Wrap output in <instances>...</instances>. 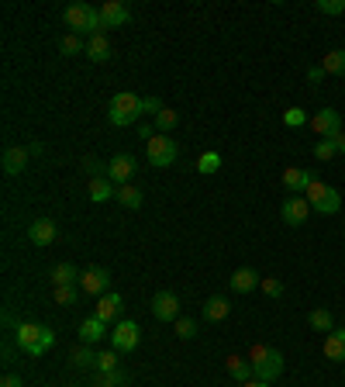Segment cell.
<instances>
[{
    "mask_svg": "<svg viewBox=\"0 0 345 387\" xmlns=\"http://www.w3.org/2000/svg\"><path fill=\"white\" fill-rule=\"evenodd\" d=\"M125 384H128L125 370H111V374H101V377H97V387H125Z\"/></svg>",
    "mask_w": 345,
    "mask_h": 387,
    "instance_id": "obj_36",
    "label": "cell"
},
{
    "mask_svg": "<svg viewBox=\"0 0 345 387\" xmlns=\"http://www.w3.org/2000/svg\"><path fill=\"white\" fill-rule=\"evenodd\" d=\"M28 153H31V156H42V153H45V146H42V142H31V146H28Z\"/></svg>",
    "mask_w": 345,
    "mask_h": 387,
    "instance_id": "obj_45",
    "label": "cell"
},
{
    "mask_svg": "<svg viewBox=\"0 0 345 387\" xmlns=\"http://www.w3.org/2000/svg\"><path fill=\"white\" fill-rule=\"evenodd\" d=\"M83 173L90 177V180H101V177H107V163H101V159H94V156H86L80 166Z\"/></svg>",
    "mask_w": 345,
    "mask_h": 387,
    "instance_id": "obj_31",
    "label": "cell"
},
{
    "mask_svg": "<svg viewBox=\"0 0 345 387\" xmlns=\"http://www.w3.org/2000/svg\"><path fill=\"white\" fill-rule=\"evenodd\" d=\"M280 214H283V222H287L290 229H300V225L307 222V214H311V205H307V197H287V201L280 205Z\"/></svg>",
    "mask_w": 345,
    "mask_h": 387,
    "instance_id": "obj_12",
    "label": "cell"
},
{
    "mask_svg": "<svg viewBox=\"0 0 345 387\" xmlns=\"http://www.w3.org/2000/svg\"><path fill=\"white\" fill-rule=\"evenodd\" d=\"M324 356L335 363L345 360V329H335V332H328V339H324Z\"/></svg>",
    "mask_w": 345,
    "mask_h": 387,
    "instance_id": "obj_22",
    "label": "cell"
},
{
    "mask_svg": "<svg viewBox=\"0 0 345 387\" xmlns=\"http://www.w3.org/2000/svg\"><path fill=\"white\" fill-rule=\"evenodd\" d=\"M28 159H31L28 146H7V149H4V159H0V166H4L7 177H18V173H25Z\"/></svg>",
    "mask_w": 345,
    "mask_h": 387,
    "instance_id": "obj_13",
    "label": "cell"
},
{
    "mask_svg": "<svg viewBox=\"0 0 345 387\" xmlns=\"http://www.w3.org/2000/svg\"><path fill=\"white\" fill-rule=\"evenodd\" d=\"M283 125H287V129H300V125H307V114H304L300 107H290V111L283 114Z\"/></svg>",
    "mask_w": 345,
    "mask_h": 387,
    "instance_id": "obj_39",
    "label": "cell"
},
{
    "mask_svg": "<svg viewBox=\"0 0 345 387\" xmlns=\"http://www.w3.org/2000/svg\"><path fill=\"white\" fill-rule=\"evenodd\" d=\"M335 146H339V153L345 156V135H339V138H335Z\"/></svg>",
    "mask_w": 345,
    "mask_h": 387,
    "instance_id": "obj_46",
    "label": "cell"
},
{
    "mask_svg": "<svg viewBox=\"0 0 345 387\" xmlns=\"http://www.w3.org/2000/svg\"><path fill=\"white\" fill-rule=\"evenodd\" d=\"M307 80H311V83L324 80V70H321V66H311V70H307Z\"/></svg>",
    "mask_w": 345,
    "mask_h": 387,
    "instance_id": "obj_44",
    "label": "cell"
},
{
    "mask_svg": "<svg viewBox=\"0 0 345 387\" xmlns=\"http://www.w3.org/2000/svg\"><path fill=\"white\" fill-rule=\"evenodd\" d=\"M86 59H94V62H107V59H111V42H107V35H94V38L86 42Z\"/></svg>",
    "mask_w": 345,
    "mask_h": 387,
    "instance_id": "obj_24",
    "label": "cell"
},
{
    "mask_svg": "<svg viewBox=\"0 0 345 387\" xmlns=\"http://www.w3.org/2000/svg\"><path fill=\"white\" fill-rule=\"evenodd\" d=\"M142 118V97L132 94V90H121V94H114L111 104H107V121L114 125V129H128Z\"/></svg>",
    "mask_w": 345,
    "mask_h": 387,
    "instance_id": "obj_2",
    "label": "cell"
},
{
    "mask_svg": "<svg viewBox=\"0 0 345 387\" xmlns=\"http://www.w3.org/2000/svg\"><path fill=\"white\" fill-rule=\"evenodd\" d=\"M332 156H339V146H335V138H321L318 146H315V159L328 163Z\"/></svg>",
    "mask_w": 345,
    "mask_h": 387,
    "instance_id": "obj_34",
    "label": "cell"
},
{
    "mask_svg": "<svg viewBox=\"0 0 345 387\" xmlns=\"http://www.w3.org/2000/svg\"><path fill=\"white\" fill-rule=\"evenodd\" d=\"M315 183V173L311 170H300V166H290L287 173H283V187L290 190V197H300V194H307V187Z\"/></svg>",
    "mask_w": 345,
    "mask_h": 387,
    "instance_id": "obj_16",
    "label": "cell"
},
{
    "mask_svg": "<svg viewBox=\"0 0 345 387\" xmlns=\"http://www.w3.org/2000/svg\"><path fill=\"white\" fill-rule=\"evenodd\" d=\"M259 280H263V277H259L252 266H242V270H235V273H232L228 287H232L235 294H249V290H256V287H259Z\"/></svg>",
    "mask_w": 345,
    "mask_h": 387,
    "instance_id": "obj_18",
    "label": "cell"
},
{
    "mask_svg": "<svg viewBox=\"0 0 345 387\" xmlns=\"http://www.w3.org/2000/svg\"><path fill=\"white\" fill-rule=\"evenodd\" d=\"M321 70L324 73H332V77H345V49H335L324 55V62H321Z\"/></svg>",
    "mask_w": 345,
    "mask_h": 387,
    "instance_id": "obj_28",
    "label": "cell"
},
{
    "mask_svg": "<svg viewBox=\"0 0 345 387\" xmlns=\"http://www.w3.org/2000/svg\"><path fill=\"white\" fill-rule=\"evenodd\" d=\"M176 121H180V114L169 111V107H162L159 114H156V131H159V135H169V131L176 129Z\"/></svg>",
    "mask_w": 345,
    "mask_h": 387,
    "instance_id": "obj_30",
    "label": "cell"
},
{
    "mask_svg": "<svg viewBox=\"0 0 345 387\" xmlns=\"http://www.w3.org/2000/svg\"><path fill=\"white\" fill-rule=\"evenodd\" d=\"M80 287L86 294H94V298H104L107 287H111V273H107L104 266H86L80 277Z\"/></svg>",
    "mask_w": 345,
    "mask_h": 387,
    "instance_id": "obj_10",
    "label": "cell"
},
{
    "mask_svg": "<svg viewBox=\"0 0 345 387\" xmlns=\"http://www.w3.org/2000/svg\"><path fill=\"white\" fill-rule=\"evenodd\" d=\"M152 315H156L159 322H176V318H180V298H176L173 290H159V294L152 298Z\"/></svg>",
    "mask_w": 345,
    "mask_h": 387,
    "instance_id": "obj_11",
    "label": "cell"
},
{
    "mask_svg": "<svg viewBox=\"0 0 345 387\" xmlns=\"http://www.w3.org/2000/svg\"><path fill=\"white\" fill-rule=\"evenodd\" d=\"M138 342H142V329L135 322H118V329L111 332V349L118 353H132Z\"/></svg>",
    "mask_w": 345,
    "mask_h": 387,
    "instance_id": "obj_8",
    "label": "cell"
},
{
    "mask_svg": "<svg viewBox=\"0 0 345 387\" xmlns=\"http://www.w3.org/2000/svg\"><path fill=\"white\" fill-rule=\"evenodd\" d=\"M135 170H138V166H135V156L121 153V156H114V159L107 163V180L118 183V187H125V183H132Z\"/></svg>",
    "mask_w": 345,
    "mask_h": 387,
    "instance_id": "obj_9",
    "label": "cell"
},
{
    "mask_svg": "<svg viewBox=\"0 0 345 387\" xmlns=\"http://www.w3.org/2000/svg\"><path fill=\"white\" fill-rule=\"evenodd\" d=\"M162 107H166V104H162L159 97H142V114H152V118H156Z\"/></svg>",
    "mask_w": 345,
    "mask_h": 387,
    "instance_id": "obj_42",
    "label": "cell"
},
{
    "mask_svg": "<svg viewBox=\"0 0 345 387\" xmlns=\"http://www.w3.org/2000/svg\"><path fill=\"white\" fill-rule=\"evenodd\" d=\"M176 336H180V339H193V336H197V322H193V318H176Z\"/></svg>",
    "mask_w": 345,
    "mask_h": 387,
    "instance_id": "obj_40",
    "label": "cell"
},
{
    "mask_svg": "<svg viewBox=\"0 0 345 387\" xmlns=\"http://www.w3.org/2000/svg\"><path fill=\"white\" fill-rule=\"evenodd\" d=\"M94 315H97L101 322H114V318L121 315V294H111V290H107L104 298H97V308H94Z\"/></svg>",
    "mask_w": 345,
    "mask_h": 387,
    "instance_id": "obj_20",
    "label": "cell"
},
{
    "mask_svg": "<svg viewBox=\"0 0 345 387\" xmlns=\"http://www.w3.org/2000/svg\"><path fill=\"white\" fill-rule=\"evenodd\" d=\"M83 273L73 266V263H55L52 273H49V280H52V287H77V280H80Z\"/></svg>",
    "mask_w": 345,
    "mask_h": 387,
    "instance_id": "obj_19",
    "label": "cell"
},
{
    "mask_svg": "<svg viewBox=\"0 0 345 387\" xmlns=\"http://www.w3.org/2000/svg\"><path fill=\"white\" fill-rule=\"evenodd\" d=\"M249 363H252V381H263V384H273L283 374V353L269 346H256L249 353Z\"/></svg>",
    "mask_w": 345,
    "mask_h": 387,
    "instance_id": "obj_3",
    "label": "cell"
},
{
    "mask_svg": "<svg viewBox=\"0 0 345 387\" xmlns=\"http://www.w3.org/2000/svg\"><path fill=\"white\" fill-rule=\"evenodd\" d=\"M101 18H104V28H125L132 21V11L121 0H107L104 7H101Z\"/></svg>",
    "mask_w": 345,
    "mask_h": 387,
    "instance_id": "obj_17",
    "label": "cell"
},
{
    "mask_svg": "<svg viewBox=\"0 0 345 387\" xmlns=\"http://www.w3.org/2000/svg\"><path fill=\"white\" fill-rule=\"evenodd\" d=\"M0 387H25V381H21V377H14V374H7V377L0 381Z\"/></svg>",
    "mask_w": 345,
    "mask_h": 387,
    "instance_id": "obj_43",
    "label": "cell"
},
{
    "mask_svg": "<svg viewBox=\"0 0 345 387\" xmlns=\"http://www.w3.org/2000/svg\"><path fill=\"white\" fill-rule=\"evenodd\" d=\"M77 336H80L83 346H94V342H104V336H111V332H107V322H101L97 315H90V318H83L80 322Z\"/></svg>",
    "mask_w": 345,
    "mask_h": 387,
    "instance_id": "obj_15",
    "label": "cell"
},
{
    "mask_svg": "<svg viewBox=\"0 0 345 387\" xmlns=\"http://www.w3.org/2000/svg\"><path fill=\"white\" fill-rule=\"evenodd\" d=\"M59 49H62V55H80V52H86V42H83L80 35H73V31H69V35L59 42Z\"/></svg>",
    "mask_w": 345,
    "mask_h": 387,
    "instance_id": "obj_32",
    "label": "cell"
},
{
    "mask_svg": "<svg viewBox=\"0 0 345 387\" xmlns=\"http://www.w3.org/2000/svg\"><path fill=\"white\" fill-rule=\"evenodd\" d=\"M42 332H45V325H38V322H18V325H14V342L25 349L28 356H45V349H42Z\"/></svg>",
    "mask_w": 345,
    "mask_h": 387,
    "instance_id": "obj_6",
    "label": "cell"
},
{
    "mask_svg": "<svg viewBox=\"0 0 345 387\" xmlns=\"http://www.w3.org/2000/svg\"><path fill=\"white\" fill-rule=\"evenodd\" d=\"M97 370H101V374H111V370H121V366H118V349H107V353H97Z\"/></svg>",
    "mask_w": 345,
    "mask_h": 387,
    "instance_id": "obj_35",
    "label": "cell"
},
{
    "mask_svg": "<svg viewBox=\"0 0 345 387\" xmlns=\"http://www.w3.org/2000/svg\"><path fill=\"white\" fill-rule=\"evenodd\" d=\"M242 387H269V384H263V381H249V384H242Z\"/></svg>",
    "mask_w": 345,
    "mask_h": 387,
    "instance_id": "obj_47",
    "label": "cell"
},
{
    "mask_svg": "<svg viewBox=\"0 0 345 387\" xmlns=\"http://www.w3.org/2000/svg\"><path fill=\"white\" fill-rule=\"evenodd\" d=\"M225 366H228V374H232L239 384H249V377H252V363L249 360H242V356H228Z\"/></svg>",
    "mask_w": 345,
    "mask_h": 387,
    "instance_id": "obj_25",
    "label": "cell"
},
{
    "mask_svg": "<svg viewBox=\"0 0 345 387\" xmlns=\"http://www.w3.org/2000/svg\"><path fill=\"white\" fill-rule=\"evenodd\" d=\"M228 311H232V305H228V298H221V294H214V298L204 301V318H208V322H225Z\"/></svg>",
    "mask_w": 345,
    "mask_h": 387,
    "instance_id": "obj_21",
    "label": "cell"
},
{
    "mask_svg": "<svg viewBox=\"0 0 345 387\" xmlns=\"http://www.w3.org/2000/svg\"><path fill=\"white\" fill-rule=\"evenodd\" d=\"M28 239H31L35 246H52L55 239H59V229H55L52 218H35V222L28 225Z\"/></svg>",
    "mask_w": 345,
    "mask_h": 387,
    "instance_id": "obj_14",
    "label": "cell"
},
{
    "mask_svg": "<svg viewBox=\"0 0 345 387\" xmlns=\"http://www.w3.org/2000/svg\"><path fill=\"white\" fill-rule=\"evenodd\" d=\"M69 363H73L77 370H86V366H97V353H94L90 346H77V349L69 353Z\"/></svg>",
    "mask_w": 345,
    "mask_h": 387,
    "instance_id": "obj_29",
    "label": "cell"
},
{
    "mask_svg": "<svg viewBox=\"0 0 345 387\" xmlns=\"http://www.w3.org/2000/svg\"><path fill=\"white\" fill-rule=\"evenodd\" d=\"M311 129L318 131L321 138H339L342 135V114L335 107H321L318 114L311 118Z\"/></svg>",
    "mask_w": 345,
    "mask_h": 387,
    "instance_id": "obj_7",
    "label": "cell"
},
{
    "mask_svg": "<svg viewBox=\"0 0 345 387\" xmlns=\"http://www.w3.org/2000/svg\"><path fill=\"white\" fill-rule=\"evenodd\" d=\"M197 170H200L204 177L217 173V170H221V156H217V153H204L200 159H197Z\"/></svg>",
    "mask_w": 345,
    "mask_h": 387,
    "instance_id": "obj_33",
    "label": "cell"
},
{
    "mask_svg": "<svg viewBox=\"0 0 345 387\" xmlns=\"http://www.w3.org/2000/svg\"><path fill=\"white\" fill-rule=\"evenodd\" d=\"M66 25L73 28V35H104V18H101V7H90V4H69L62 11Z\"/></svg>",
    "mask_w": 345,
    "mask_h": 387,
    "instance_id": "obj_1",
    "label": "cell"
},
{
    "mask_svg": "<svg viewBox=\"0 0 345 387\" xmlns=\"http://www.w3.org/2000/svg\"><path fill=\"white\" fill-rule=\"evenodd\" d=\"M176 156H180V146H176L169 135H159V131H156V138H149V146H145V159H149V166H156V170L173 166Z\"/></svg>",
    "mask_w": 345,
    "mask_h": 387,
    "instance_id": "obj_5",
    "label": "cell"
},
{
    "mask_svg": "<svg viewBox=\"0 0 345 387\" xmlns=\"http://www.w3.org/2000/svg\"><path fill=\"white\" fill-rule=\"evenodd\" d=\"M304 197H307V205H311V211H318V214H339V211H342V194H339L335 187L321 183V180L311 183Z\"/></svg>",
    "mask_w": 345,
    "mask_h": 387,
    "instance_id": "obj_4",
    "label": "cell"
},
{
    "mask_svg": "<svg viewBox=\"0 0 345 387\" xmlns=\"http://www.w3.org/2000/svg\"><path fill=\"white\" fill-rule=\"evenodd\" d=\"M259 287H263L266 298H283V290H287V287H283V280H276V277H263V280H259Z\"/></svg>",
    "mask_w": 345,
    "mask_h": 387,
    "instance_id": "obj_37",
    "label": "cell"
},
{
    "mask_svg": "<svg viewBox=\"0 0 345 387\" xmlns=\"http://www.w3.org/2000/svg\"><path fill=\"white\" fill-rule=\"evenodd\" d=\"M315 11L318 14H345V0H318Z\"/></svg>",
    "mask_w": 345,
    "mask_h": 387,
    "instance_id": "obj_38",
    "label": "cell"
},
{
    "mask_svg": "<svg viewBox=\"0 0 345 387\" xmlns=\"http://www.w3.org/2000/svg\"><path fill=\"white\" fill-rule=\"evenodd\" d=\"M114 201L121 207H128V211H135V207H142V190L132 187V183H125V187H118V197Z\"/></svg>",
    "mask_w": 345,
    "mask_h": 387,
    "instance_id": "obj_26",
    "label": "cell"
},
{
    "mask_svg": "<svg viewBox=\"0 0 345 387\" xmlns=\"http://www.w3.org/2000/svg\"><path fill=\"white\" fill-rule=\"evenodd\" d=\"M77 301V287H55V305H73Z\"/></svg>",
    "mask_w": 345,
    "mask_h": 387,
    "instance_id": "obj_41",
    "label": "cell"
},
{
    "mask_svg": "<svg viewBox=\"0 0 345 387\" xmlns=\"http://www.w3.org/2000/svg\"><path fill=\"white\" fill-rule=\"evenodd\" d=\"M307 322H311V329H318V332H335V318H332L328 308H315L307 315Z\"/></svg>",
    "mask_w": 345,
    "mask_h": 387,
    "instance_id": "obj_27",
    "label": "cell"
},
{
    "mask_svg": "<svg viewBox=\"0 0 345 387\" xmlns=\"http://www.w3.org/2000/svg\"><path fill=\"white\" fill-rule=\"evenodd\" d=\"M118 197V190H114V183L101 177V180H90V201L94 205H104V201H114Z\"/></svg>",
    "mask_w": 345,
    "mask_h": 387,
    "instance_id": "obj_23",
    "label": "cell"
}]
</instances>
